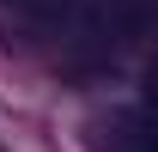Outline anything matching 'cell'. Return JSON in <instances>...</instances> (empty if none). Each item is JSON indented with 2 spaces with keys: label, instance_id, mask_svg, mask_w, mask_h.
<instances>
[{
  "label": "cell",
  "instance_id": "cell-1",
  "mask_svg": "<svg viewBox=\"0 0 158 152\" xmlns=\"http://www.w3.org/2000/svg\"><path fill=\"white\" fill-rule=\"evenodd\" d=\"M103 12H110V24H122V31H140V24L152 19L146 0H103Z\"/></svg>",
  "mask_w": 158,
  "mask_h": 152
},
{
  "label": "cell",
  "instance_id": "cell-2",
  "mask_svg": "<svg viewBox=\"0 0 158 152\" xmlns=\"http://www.w3.org/2000/svg\"><path fill=\"white\" fill-rule=\"evenodd\" d=\"M24 12H37V19H49V12H67V0H19Z\"/></svg>",
  "mask_w": 158,
  "mask_h": 152
}]
</instances>
